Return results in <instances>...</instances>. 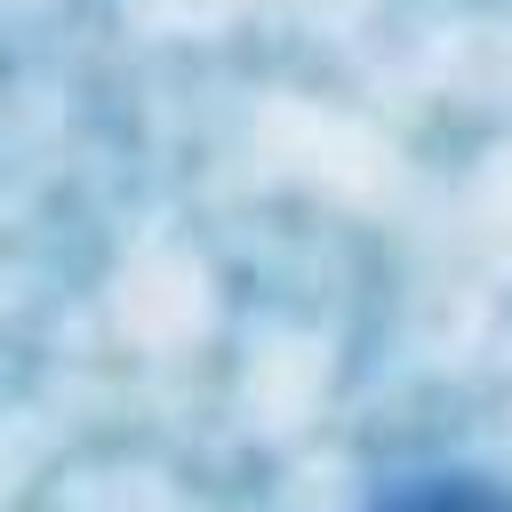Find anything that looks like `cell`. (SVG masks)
I'll return each instance as SVG.
<instances>
[{
    "label": "cell",
    "instance_id": "obj_1",
    "mask_svg": "<svg viewBox=\"0 0 512 512\" xmlns=\"http://www.w3.org/2000/svg\"><path fill=\"white\" fill-rule=\"evenodd\" d=\"M368 512H512V496L472 472H416V480H392Z\"/></svg>",
    "mask_w": 512,
    "mask_h": 512
}]
</instances>
